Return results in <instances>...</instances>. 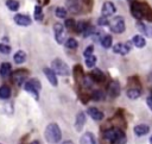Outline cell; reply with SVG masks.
<instances>
[{
    "label": "cell",
    "instance_id": "1",
    "mask_svg": "<svg viewBox=\"0 0 152 144\" xmlns=\"http://www.w3.org/2000/svg\"><path fill=\"white\" fill-rule=\"evenodd\" d=\"M102 140L103 143H107V144H126L127 142L125 132L116 126L103 130Z\"/></svg>",
    "mask_w": 152,
    "mask_h": 144
},
{
    "label": "cell",
    "instance_id": "2",
    "mask_svg": "<svg viewBox=\"0 0 152 144\" xmlns=\"http://www.w3.org/2000/svg\"><path fill=\"white\" fill-rule=\"evenodd\" d=\"M44 136L45 139L49 144H57L61 142L62 139V131L58 126V124L56 123H50L44 131Z\"/></svg>",
    "mask_w": 152,
    "mask_h": 144
},
{
    "label": "cell",
    "instance_id": "45",
    "mask_svg": "<svg viewBox=\"0 0 152 144\" xmlns=\"http://www.w3.org/2000/svg\"><path fill=\"white\" fill-rule=\"evenodd\" d=\"M150 96H151V98H152V89H151V95H150Z\"/></svg>",
    "mask_w": 152,
    "mask_h": 144
},
{
    "label": "cell",
    "instance_id": "10",
    "mask_svg": "<svg viewBox=\"0 0 152 144\" xmlns=\"http://www.w3.org/2000/svg\"><path fill=\"white\" fill-rule=\"evenodd\" d=\"M131 50V43H118L113 46V51L115 54H120V55H127Z\"/></svg>",
    "mask_w": 152,
    "mask_h": 144
},
{
    "label": "cell",
    "instance_id": "25",
    "mask_svg": "<svg viewBox=\"0 0 152 144\" xmlns=\"http://www.w3.org/2000/svg\"><path fill=\"white\" fill-rule=\"evenodd\" d=\"M132 43H133L137 48L141 49V48H144V46H145L146 40H145V38H144L142 36H140V35H135V36L133 37V39H132Z\"/></svg>",
    "mask_w": 152,
    "mask_h": 144
},
{
    "label": "cell",
    "instance_id": "38",
    "mask_svg": "<svg viewBox=\"0 0 152 144\" xmlns=\"http://www.w3.org/2000/svg\"><path fill=\"white\" fill-rule=\"evenodd\" d=\"M97 24H99L100 26H104V25H108V24H109V20L107 19V17L102 15L101 18L97 19Z\"/></svg>",
    "mask_w": 152,
    "mask_h": 144
},
{
    "label": "cell",
    "instance_id": "44",
    "mask_svg": "<svg viewBox=\"0 0 152 144\" xmlns=\"http://www.w3.org/2000/svg\"><path fill=\"white\" fill-rule=\"evenodd\" d=\"M150 143H151V144H152V136H151V137H150Z\"/></svg>",
    "mask_w": 152,
    "mask_h": 144
},
{
    "label": "cell",
    "instance_id": "19",
    "mask_svg": "<svg viewBox=\"0 0 152 144\" xmlns=\"http://www.w3.org/2000/svg\"><path fill=\"white\" fill-rule=\"evenodd\" d=\"M137 29H138L142 35H145L146 37L152 38V26H148V25H145V24L141 23V21H138V23H137Z\"/></svg>",
    "mask_w": 152,
    "mask_h": 144
},
{
    "label": "cell",
    "instance_id": "21",
    "mask_svg": "<svg viewBox=\"0 0 152 144\" xmlns=\"http://www.w3.org/2000/svg\"><path fill=\"white\" fill-rule=\"evenodd\" d=\"M12 74V65L8 62H4L0 65V76L1 77H8Z\"/></svg>",
    "mask_w": 152,
    "mask_h": 144
},
{
    "label": "cell",
    "instance_id": "33",
    "mask_svg": "<svg viewBox=\"0 0 152 144\" xmlns=\"http://www.w3.org/2000/svg\"><path fill=\"white\" fill-rule=\"evenodd\" d=\"M65 46L68 49H76L78 46V43L75 38H68L66 42H65Z\"/></svg>",
    "mask_w": 152,
    "mask_h": 144
},
{
    "label": "cell",
    "instance_id": "37",
    "mask_svg": "<svg viewBox=\"0 0 152 144\" xmlns=\"http://www.w3.org/2000/svg\"><path fill=\"white\" fill-rule=\"evenodd\" d=\"M64 26H65L66 29H75V27H76V23H75L74 19L69 18V19L65 20V25H64Z\"/></svg>",
    "mask_w": 152,
    "mask_h": 144
},
{
    "label": "cell",
    "instance_id": "15",
    "mask_svg": "<svg viewBox=\"0 0 152 144\" xmlns=\"http://www.w3.org/2000/svg\"><path fill=\"white\" fill-rule=\"evenodd\" d=\"M115 11H116V8H115L114 4L110 1H106L102 5V15H104V17H109V15L114 14Z\"/></svg>",
    "mask_w": 152,
    "mask_h": 144
},
{
    "label": "cell",
    "instance_id": "34",
    "mask_svg": "<svg viewBox=\"0 0 152 144\" xmlns=\"http://www.w3.org/2000/svg\"><path fill=\"white\" fill-rule=\"evenodd\" d=\"M6 5L11 11H18V8H19V2L17 0H7Z\"/></svg>",
    "mask_w": 152,
    "mask_h": 144
},
{
    "label": "cell",
    "instance_id": "42",
    "mask_svg": "<svg viewBox=\"0 0 152 144\" xmlns=\"http://www.w3.org/2000/svg\"><path fill=\"white\" fill-rule=\"evenodd\" d=\"M31 144H39V140H33L31 142Z\"/></svg>",
    "mask_w": 152,
    "mask_h": 144
},
{
    "label": "cell",
    "instance_id": "14",
    "mask_svg": "<svg viewBox=\"0 0 152 144\" xmlns=\"http://www.w3.org/2000/svg\"><path fill=\"white\" fill-rule=\"evenodd\" d=\"M80 144H97V140L93 132H84L80 139Z\"/></svg>",
    "mask_w": 152,
    "mask_h": 144
},
{
    "label": "cell",
    "instance_id": "28",
    "mask_svg": "<svg viewBox=\"0 0 152 144\" xmlns=\"http://www.w3.org/2000/svg\"><path fill=\"white\" fill-rule=\"evenodd\" d=\"M112 43H113V38H112V36H109V35H106V36H103V37L101 38V45H102L104 49H109V48L112 46Z\"/></svg>",
    "mask_w": 152,
    "mask_h": 144
},
{
    "label": "cell",
    "instance_id": "23",
    "mask_svg": "<svg viewBox=\"0 0 152 144\" xmlns=\"http://www.w3.org/2000/svg\"><path fill=\"white\" fill-rule=\"evenodd\" d=\"M141 95V90L139 87H132V88H128L127 89V96L132 100H135L138 99L139 96Z\"/></svg>",
    "mask_w": 152,
    "mask_h": 144
},
{
    "label": "cell",
    "instance_id": "5",
    "mask_svg": "<svg viewBox=\"0 0 152 144\" xmlns=\"http://www.w3.org/2000/svg\"><path fill=\"white\" fill-rule=\"evenodd\" d=\"M109 29L112 32L114 33H122L125 31V19L124 17L121 15H118V17H114L112 20H109V24H108Z\"/></svg>",
    "mask_w": 152,
    "mask_h": 144
},
{
    "label": "cell",
    "instance_id": "11",
    "mask_svg": "<svg viewBox=\"0 0 152 144\" xmlns=\"http://www.w3.org/2000/svg\"><path fill=\"white\" fill-rule=\"evenodd\" d=\"M43 73H44V75L46 76V79H48V81L53 86V87H56L57 84H58V81H57V76H56V73L52 70V68H48V67H44L43 68Z\"/></svg>",
    "mask_w": 152,
    "mask_h": 144
},
{
    "label": "cell",
    "instance_id": "36",
    "mask_svg": "<svg viewBox=\"0 0 152 144\" xmlns=\"http://www.w3.org/2000/svg\"><path fill=\"white\" fill-rule=\"evenodd\" d=\"M0 52H1V54H5V55L10 54V52H11V46L7 45V44L0 43Z\"/></svg>",
    "mask_w": 152,
    "mask_h": 144
},
{
    "label": "cell",
    "instance_id": "16",
    "mask_svg": "<svg viewBox=\"0 0 152 144\" xmlns=\"http://www.w3.org/2000/svg\"><path fill=\"white\" fill-rule=\"evenodd\" d=\"M87 112H88L89 117H90L91 119L96 120V121H101V120L103 119V117H104V114H103L99 108H96V107H89Z\"/></svg>",
    "mask_w": 152,
    "mask_h": 144
},
{
    "label": "cell",
    "instance_id": "32",
    "mask_svg": "<svg viewBox=\"0 0 152 144\" xmlns=\"http://www.w3.org/2000/svg\"><path fill=\"white\" fill-rule=\"evenodd\" d=\"M96 64V57L94 55H90L88 57H86V65L88 68H94Z\"/></svg>",
    "mask_w": 152,
    "mask_h": 144
},
{
    "label": "cell",
    "instance_id": "20",
    "mask_svg": "<svg viewBox=\"0 0 152 144\" xmlns=\"http://www.w3.org/2000/svg\"><path fill=\"white\" fill-rule=\"evenodd\" d=\"M134 133L138 136V137H142L145 134L148 133L150 131V126L148 125H145V124H139V125H135L134 129H133Z\"/></svg>",
    "mask_w": 152,
    "mask_h": 144
},
{
    "label": "cell",
    "instance_id": "39",
    "mask_svg": "<svg viewBox=\"0 0 152 144\" xmlns=\"http://www.w3.org/2000/svg\"><path fill=\"white\" fill-rule=\"evenodd\" d=\"M93 52H94V46H93V45H89V46H87V49L84 50L83 55H84V57H88V56L93 55Z\"/></svg>",
    "mask_w": 152,
    "mask_h": 144
},
{
    "label": "cell",
    "instance_id": "6",
    "mask_svg": "<svg viewBox=\"0 0 152 144\" xmlns=\"http://www.w3.org/2000/svg\"><path fill=\"white\" fill-rule=\"evenodd\" d=\"M53 32H55L56 42H57L58 44H63V43H64V39H65V35H66L65 26L62 25L61 23H56V24L53 25Z\"/></svg>",
    "mask_w": 152,
    "mask_h": 144
},
{
    "label": "cell",
    "instance_id": "43",
    "mask_svg": "<svg viewBox=\"0 0 152 144\" xmlns=\"http://www.w3.org/2000/svg\"><path fill=\"white\" fill-rule=\"evenodd\" d=\"M148 80H150V81H151V82H152V73H151V74H150V76H148Z\"/></svg>",
    "mask_w": 152,
    "mask_h": 144
},
{
    "label": "cell",
    "instance_id": "35",
    "mask_svg": "<svg viewBox=\"0 0 152 144\" xmlns=\"http://www.w3.org/2000/svg\"><path fill=\"white\" fill-rule=\"evenodd\" d=\"M55 14H56L57 18H61V19L65 18L66 17V10L63 8V7H57L56 11H55Z\"/></svg>",
    "mask_w": 152,
    "mask_h": 144
},
{
    "label": "cell",
    "instance_id": "8",
    "mask_svg": "<svg viewBox=\"0 0 152 144\" xmlns=\"http://www.w3.org/2000/svg\"><path fill=\"white\" fill-rule=\"evenodd\" d=\"M107 90H108V94H109L110 98H116V96H119V95H120V92H121L120 83H119L118 81H115V80L110 81L109 84H108Z\"/></svg>",
    "mask_w": 152,
    "mask_h": 144
},
{
    "label": "cell",
    "instance_id": "4",
    "mask_svg": "<svg viewBox=\"0 0 152 144\" xmlns=\"http://www.w3.org/2000/svg\"><path fill=\"white\" fill-rule=\"evenodd\" d=\"M51 67H52V70L57 75H61V76H69L71 73L69 65L64 61H62L61 58H55L51 62Z\"/></svg>",
    "mask_w": 152,
    "mask_h": 144
},
{
    "label": "cell",
    "instance_id": "29",
    "mask_svg": "<svg viewBox=\"0 0 152 144\" xmlns=\"http://www.w3.org/2000/svg\"><path fill=\"white\" fill-rule=\"evenodd\" d=\"M89 25H90V24H89L88 21H80V23L76 24L75 30H76V32H78V33H83V32L88 29Z\"/></svg>",
    "mask_w": 152,
    "mask_h": 144
},
{
    "label": "cell",
    "instance_id": "13",
    "mask_svg": "<svg viewBox=\"0 0 152 144\" xmlns=\"http://www.w3.org/2000/svg\"><path fill=\"white\" fill-rule=\"evenodd\" d=\"M66 8L71 13H80L81 12V0H66Z\"/></svg>",
    "mask_w": 152,
    "mask_h": 144
},
{
    "label": "cell",
    "instance_id": "3",
    "mask_svg": "<svg viewBox=\"0 0 152 144\" xmlns=\"http://www.w3.org/2000/svg\"><path fill=\"white\" fill-rule=\"evenodd\" d=\"M23 87H24V89H25L27 93H30L36 100L39 99V92H40V89H42V84H40L39 80H37V79H30V80L25 81V83L23 84Z\"/></svg>",
    "mask_w": 152,
    "mask_h": 144
},
{
    "label": "cell",
    "instance_id": "7",
    "mask_svg": "<svg viewBox=\"0 0 152 144\" xmlns=\"http://www.w3.org/2000/svg\"><path fill=\"white\" fill-rule=\"evenodd\" d=\"M27 76H28V71L25 70V69H18V70H15V71L12 74L13 82H14L17 86H19V87L25 83Z\"/></svg>",
    "mask_w": 152,
    "mask_h": 144
},
{
    "label": "cell",
    "instance_id": "17",
    "mask_svg": "<svg viewBox=\"0 0 152 144\" xmlns=\"http://www.w3.org/2000/svg\"><path fill=\"white\" fill-rule=\"evenodd\" d=\"M14 21H15V24H18L20 26H28L32 23L31 18L27 17V15H24V14H15L14 15Z\"/></svg>",
    "mask_w": 152,
    "mask_h": 144
},
{
    "label": "cell",
    "instance_id": "24",
    "mask_svg": "<svg viewBox=\"0 0 152 144\" xmlns=\"http://www.w3.org/2000/svg\"><path fill=\"white\" fill-rule=\"evenodd\" d=\"M13 61H14V63H17V64L24 63V62L26 61V54H25L23 50L17 51V52L14 54V56H13Z\"/></svg>",
    "mask_w": 152,
    "mask_h": 144
},
{
    "label": "cell",
    "instance_id": "41",
    "mask_svg": "<svg viewBox=\"0 0 152 144\" xmlns=\"http://www.w3.org/2000/svg\"><path fill=\"white\" fill-rule=\"evenodd\" d=\"M62 144H74V142H72V140H70V139H66V140H64Z\"/></svg>",
    "mask_w": 152,
    "mask_h": 144
},
{
    "label": "cell",
    "instance_id": "40",
    "mask_svg": "<svg viewBox=\"0 0 152 144\" xmlns=\"http://www.w3.org/2000/svg\"><path fill=\"white\" fill-rule=\"evenodd\" d=\"M146 104H147V106L150 107V109L152 111V98H151V96H148V98L146 99Z\"/></svg>",
    "mask_w": 152,
    "mask_h": 144
},
{
    "label": "cell",
    "instance_id": "26",
    "mask_svg": "<svg viewBox=\"0 0 152 144\" xmlns=\"http://www.w3.org/2000/svg\"><path fill=\"white\" fill-rule=\"evenodd\" d=\"M11 88L8 87V86H6V84H2L1 87H0V99H2V100H7L10 96H11Z\"/></svg>",
    "mask_w": 152,
    "mask_h": 144
},
{
    "label": "cell",
    "instance_id": "22",
    "mask_svg": "<svg viewBox=\"0 0 152 144\" xmlns=\"http://www.w3.org/2000/svg\"><path fill=\"white\" fill-rule=\"evenodd\" d=\"M141 11H142V18H145L152 23V8L147 4L141 2Z\"/></svg>",
    "mask_w": 152,
    "mask_h": 144
},
{
    "label": "cell",
    "instance_id": "30",
    "mask_svg": "<svg viewBox=\"0 0 152 144\" xmlns=\"http://www.w3.org/2000/svg\"><path fill=\"white\" fill-rule=\"evenodd\" d=\"M90 98H91L93 100H95V101H100V100H103V99H104V94H103L102 90H94V92L91 93Z\"/></svg>",
    "mask_w": 152,
    "mask_h": 144
},
{
    "label": "cell",
    "instance_id": "9",
    "mask_svg": "<svg viewBox=\"0 0 152 144\" xmlns=\"http://www.w3.org/2000/svg\"><path fill=\"white\" fill-rule=\"evenodd\" d=\"M86 121H87V117H86V113L84 112H78L77 115H76V119H75V129L77 132H81L86 125Z\"/></svg>",
    "mask_w": 152,
    "mask_h": 144
},
{
    "label": "cell",
    "instance_id": "27",
    "mask_svg": "<svg viewBox=\"0 0 152 144\" xmlns=\"http://www.w3.org/2000/svg\"><path fill=\"white\" fill-rule=\"evenodd\" d=\"M72 74H74V77L76 81H80V80H83V69L80 64H76L72 69Z\"/></svg>",
    "mask_w": 152,
    "mask_h": 144
},
{
    "label": "cell",
    "instance_id": "18",
    "mask_svg": "<svg viewBox=\"0 0 152 144\" xmlns=\"http://www.w3.org/2000/svg\"><path fill=\"white\" fill-rule=\"evenodd\" d=\"M90 77L94 82L96 83H102L104 80H106V75L103 74V71H101L100 69H94L90 74Z\"/></svg>",
    "mask_w": 152,
    "mask_h": 144
},
{
    "label": "cell",
    "instance_id": "31",
    "mask_svg": "<svg viewBox=\"0 0 152 144\" xmlns=\"http://www.w3.org/2000/svg\"><path fill=\"white\" fill-rule=\"evenodd\" d=\"M43 18H44V15H43L42 7H40L39 5H37V6L34 7V19H36V20H38V21H42V20H43Z\"/></svg>",
    "mask_w": 152,
    "mask_h": 144
},
{
    "label": "cell",
    "instance_id": "12",
    "mask_svg": "<svg viewBox=\"0 0 152 144\" xmlns=\"http://www.w3.org/2000/svg\"><path fill=\"white\" fill-rule=\"evenodd\" d=\"M131 13H132V15H133L135 19H138V20L142 19L141 2H138V1H133V2L131 4Z\"/></svg>",
    "mask_w": 152,
    "mask_h": 144
}]
</instances>
